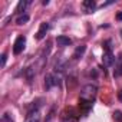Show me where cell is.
Wrapping results in <instances>:
<instances>
[{"instance_id": "6da1fadb", "label": "cell", "mask_w": 122, "mask_h": 122, "mask_svg": "<svg viewBox=\"0 0 122 122\" xmlns=\"http://www.w3.org/2000/svg\"><path fill=\"white\" fill-rule=\"evenodd\" d=\"M96 92H98V88L95 85H86V86H83L79 99H83V101H88V102L93 103V101L96 98Z\"/></svg>"}, {"instance_id": "7a4b0ae2", "label": "cell", "mask_w": 122, "mask_h": 122, "mask_svg": "<svg viewBox=\"0 0 122 122\" xmlns=\"http://www.w3.org/2000/svg\"><path fill=\"white\" fill-rule=\"evenodd\" d=\"M59 86L60 85V78L59 76H56L55 73H47L46 76H45V88L49 91V89H52L53 86Z\"/></svg>"}, {"instance_id": "3957f363", "label": "cell", "mask_w": 122, "mask_h": 122, "mask_svg": "<svg viewBox=\"0 0 122 122\" xmlns=\"http://www.w3.org/2000/svg\"><path fill=\"white\" fill-rule=\"evenodd\" d=\"M25 46H26V37L25 36H19L15 40V43H13V53L15 55H20L25 50Z\"/></svg>"}, {"instance_id": "277c9868", "label": "cell", "mask_w": 122, "mask_h": 122, "mask_svg": "<svg viewBox=\"0 0 122 122\" xmlns=\"http://www.w3.org/2000/svg\"><path fill=\"white\" fill-rule=\"evenodd\" d=\"M102 63H103V66H106V68H109V66H112V65L115 63V56H113L112 50H105V52H103Z\"/></svg>"}, {"instance_id": "5b68a950", "label": "cell", "mask_w": 122, "mask_h": 122, "mask_svg": "<svg viewBox=\"0 0 122 122\" xmlns=\"http://www.w3.org/2000/svg\"><path fill=\"white\" fill-rule=\"evenodd\" d=\"M49 29H50V25L49 23H42L40 25V27H39V30H37V33H36V39L37 40H42L45 36H46V33L49 32Z\"/></svg>"}, {"instance_id": "8992f818", "label": "cell", "mask_w": 122, "mask_h": 122, "mask_svg": "<svg viewBox=\"0 0 122 122\" xmlns=\"http://www.w3.org/2000/svg\"><path fill=\"white\" fill-rule=\"evenodd\" d=\"M26 122H40V112L37 109L29 111L26 116Z\"/></svg>"}, {"instance_id": "52a82bcc", "label": "cell", "mask_w": 122, "mask_h": 122, "mask_svg": "<svg viewBox=\"0 0 122 122\" xmlns=\"http://www.w3.org/2000/svg\"><path fill=\"white\" fill-rule=\"evenodd\" d=\"M56 43H57V46H69L71 43H72V40L68 37V36H63V35H60V36H57L56 37Z\"/></svg>"}, {"instance_id": "ba28073f", "label": "cell", "mask_w": 122, "mask_h": 122, "mask_svg": "<svg viewBox=\"0 0 122 122\" xmlns=\"http://www.w3.org/2000/svg\"><path fill=\"white\" fill-rule=\"evenodd\" d=\"M85 52H86V45H81V46H78V47L75 49V52H73V59H75V60H79V59L83 56Z\"/></svg>"}, {"instance_id": "9c48e42d", "label": "cell", "mask_w": 122, "mask_h": 122, "mask_svg": "<svg viewBox=\"0 0 122 122\" xmlns=\"http://www.w3.org/2000/svg\"><path fill=\"white\" fill-rule=\"evenodd\" d=\"M83 7H85L86 13H92L96 9V2H95V0H85V2H83Z\"/></svg>"}, {"instance_id": "30bf717a", "label": "cell", "mask_w": 122, "mask_h": 122, "mask_svg": "<svg viewBox=\"0 0 122 122\" xmlns=\"http://www.w3.org/2000/svg\"><path fill=\"white\" fill-rule=\"evenodd\" d=\"M27 5H30V2H25V0H20V2L17 3V7H16V12H17V13H20V15H23V12L26 10V7H27Z\"/></svg>"}, {"instance_id": "8fae6325", "label": "cell", "mask_w": 122, "mask_h": 122, "mask_svg": "<svg viewBox=\"0 0 122 122\" xmlns=\"http://www.w3.org/2000/svg\"><path fill=\"white\" fill-rule=\"evenodd\" d=\"M29 19H30V17H29V15H27V13H23V15H20V16L16 19V23H17L19 26H22V25L27 23V22H29Z\"/></svg>"}, {"instance_id": "7c38bea8", "label": "cell", "mask_w": 122, "mask_h": 122, "mask_svg": "<svg viewBox=\"0 0 122 122\" xmlns=\"http://www.w3.org/2000/svg\"><path fill=\"white\" fill-rule=\"evenodd\" d=\"M113 75H115V76H121V75H122V62H119V60H118V66H116Z\"/></svg>"}, {"instance_id": "4fadbf2b", "label": "cell", "mask_w": 122, "mask_h": 122, "mask_svg": "<svg viewBox=\"0 0 122 122\" xmlns=\"http://www.w3.org/2000/svg\"><path fill=\"white\" fill-rule=\"evenodd\" d=\"M6 60H7V55L2 53V56H0V66H2V68L6 66Z\"/></svg>"}, {"instance_id": "5bb4252c", "label": "cell", "mask_w": 122, "mask_h": 122, "mask_svg": "<svg viewBox=\"0 0 122 122\" xmlns=\"http://www.w3.org/2000/svg\"><path fill=\"white\" fill-rule=\"evenodd\" d=\"M3 122H13V121H12V116H10L9 113H5V115H3Z\"/></svg>"}, {"instance_id": "9a60e30c", "label": "cell", "mask_w": 122, "mask_h": 122, "mask_svg": "<svg viewBox=\"0 0 122 122\" xmlns=\"http://www.w3.org/2000/svg\"><path fill=\"white\" fill-rule=\"evenodd\" d=\"M91 76H93V78H96V76H98V72H96V69H92V71H91Z\"/></svg>"}, {"instance_id": "2e32d148", "label": "cell", "mask_w": 122, "mask_h": 122, "mask_svg": "<svg viewBox=\"0 0 122 122\" xmlns=\"http://www.w3.org/2000/svg\"><path fill=\"white\" fill-rule=\"evenodd\" d=\"M116 19H118V20H122V12H119V13L116 15Z\"/></svg>"}, {"instance_id": "e0dca14e", "label": "cell", "mask_w": 122, "mask_h": 122, "mask_svg": "<svg viewBox=\"0 0 122 122\" xmlns=\"http://www.w3.org/2000/svg\"><path fill=\"white\" fill-rule=\"evenodd\" d=\"M118 99L122 102V91H119V93H118Z\"/></svg>"}, {"instance_id": "ac0fdd59", "label": "cell", "mask_w": 122, "mask_h": 122, "mask_svg": "<svg viewBox=\"0 0 122 122\" xmlns=\"http://www.w3.org/2000/svg\"><path fill=\"white\" fill-rule=\"evenodd\" d=\"M112 3H113V2H108V3H103V5H102L101 7H105V6H109V5H112Z\"/></svg>"}, {"instance_id": "d6986e66", "label": "cell", "mask_w": 122, "mask_h": 122, "mask_svg": "<svg viewBox=\"0 0 122 122\" xmlns=\"http://www.w3.org/2000/svg\"><path fill=\"white\" fill-rule=\"evenodd\" d=\"M42 5H43V6H47V5H49V0H43Z\"/></svg>"}, {"instance_id": "ffe728a7", "label": "cell", "mask_w": 122, "mask_h": 122, "mask_svg": "<svg viewBox=\"0 0 122 122\" xmlns=\"http://www.w3.org/2000/svg\"><path fill=\"white\" fill-rule=\"evenodd\" d=\"M118 60H119V62H122V53H121V55L118 56Z\"/></svg>"}]
</instances>
